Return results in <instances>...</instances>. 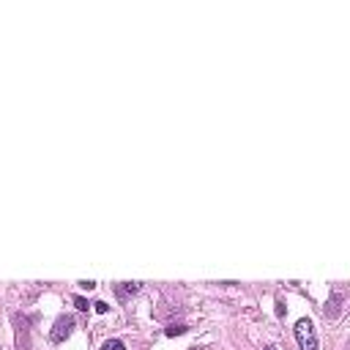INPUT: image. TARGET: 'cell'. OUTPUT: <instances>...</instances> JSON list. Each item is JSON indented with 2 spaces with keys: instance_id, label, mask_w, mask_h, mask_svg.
I'll list each match as a JSON object with an SVG mask.
<instances>
[{
  "instance_id": "1",
  "label": "cell",
  "mask_w": 350,
  "mask_h": 350,
  "mask_svg": "<svg viewBox=\"0 0 350 350\" xmlns=\"http://www.w3.org/2000/svg\"><path fill=\"white\" fill-rule=\"evenodd\" d=\"M295 339H298V347L301 350H318V336H315V326L312 320L301 318L298 323H295Z\"/></svg>"
},
{
  "instance_id": "2",
  "label": "cell",
  "mask_w": 350,
  "mask_h": 350,
  "mask_svg": "<svg viewBox=\"0 0 350 350\" xmlns=\"http://www.w3.org/2000/svg\"><path fill=\"white\" fill-rule=\"evenodd\" d=\"M71 328H74V320L69 318V315H63V318H58L55 320V328H52V342H63L66 336L71 334Z\"/></svg>"
},
{
  "instance_id": "3",
  "label": "cell",
  "mask_w": 350,
  "mask_h": 350,
  "mask_svg": "<svg viewBox=\"0 0 350 350\" xmlns=\"http://www.w3.org/2000/svg\"><path fill=\"white\" fill-rule=\"evenodd\" d=\"M342 301H345V298H342L339 293H334L331 298L326 301V315H328V318H336V315H339V309H342Z\"/></svg>"
},
{
  "instance_id": "4",
  "label": "cell",
  "mask_w": 350,
  "mask_h": 350,
  "mask_svg": "<svg viewBox=\"0 0 350 350\" xmlns=\"http://www.w3.org/2000/svg\"><path fill=\"white\" fill-rule=\"evenodd\" d=\"M140 293V282H123V285L118 287V295L120 298H126V295H134Z\"/></svg>"
},
{
  "instance_id": "5",
  "label": "cell",
  "mask_w": 350,
  "mask_h": 350,
  "mask_svg": "<svg viewBox=\"0 0 350 350\" xmlns=\"http://www.w3.org/2000/svg\"><path fill=\"white\" fill-rule=\"evenodd\" d=\"M167 336H181V334H186V326L184 323H178V326H167Z\"/></svg>"
},
{
  "instance_id": "6",
  "label": "cell",
  "mask_w": 350,
  "mask_h": 350,
  "mask_svg": "<svg viewBox=\"0 0 350 350\" xmlns=\"http://www.w3.org/2000/svg\"><path fill=\"white\" fill-rule=\"evenodd\" d=\"M102 350H126V345H123L120 339H107Z\"/></svg>"
},
{
  "instance_id": "7",
  "label": "cell",
  "mask_w": 350,
  "mask_h": 350,
  "mask_svg": "<svg viewBox=\"0 0 350 350\" xmlns=\"http://www.w3.org/2000/svg\"><path fill=\"white\" fill-rule=\"evenodd\" d=\"M74 307H77L79 312H88V301L82 298V295H74Z\"/></svg>"
},
{
  "instance_id": "8",
  "label": "cell",
  "mask_w": 350,
  "mask_h": 350,
  "mask_svg": "<svg viewBox=\"0 0 350 350\" xmlns=\"http://www.w3.org/2000/svg\"><path fill=\"white\" fill-rule=\"evenodd\" d=\"M93 309H96L99 315H107V309H110V307H107L104 301H96V304H93Z\"/></svg>"
},
{
  "instance_id": "9",
  "label": "cell",
  "mask_w": 350,
  "mask_h": 350,
  "mask_svg": "<svg viewBox=\"0 0 350 350\" xmlns=\"http://www.w3.org/2000/svg\"><path fill=\"white\" fill-rule=\"evenodd\" d=\"M79 287H85V290H93V287H96V282H79Z\"/></svg>"
},
{
  "instance_id": "10",
  "label": "cell",
  "mask_w": 350,
  "mask_h": 350,
  "mask_svg": "<svg viewBox=\"0 0 350 350\" xmlns=\"http://www.w3.org/2000/svg\"><path fill=\"white\" fill-rule=\"evenodd\" d=\"M266 350H277V347H266Z\"/></svg>"
}]
</instances>
